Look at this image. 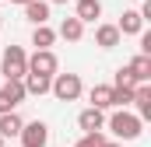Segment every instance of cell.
Here are the masks:
<instances>
[{
	"mask_svg": "<svg viewBox=\"0 0 151 147\" xmlns=\"http://www.w3.org/2000/svg\"><path fill=\"white\" fill-rule=\"evenodd\" d=\"M109 130L116 133V140H137V137H141V130H144V119H141L137 112L119 109V112L109 116Z\"/></svg>",
	"mask_w": 151,
	"mask_h": 147,
	"instance_id": "cell-1",
	"label": "cell"
},
{
	"mask_svg": "<svg viewBox=\"0 0 151 147\" xmlns=\"http://www.w3.org/2000/svg\"><path fill=\"white\" fill-rule=\"evenodd\" d=\"M0 74H4L7 81H21V77L28 74V53H25L21 46H7L4 56H0Z\"/></svg>",
	"mask_w": 151,
	"mask_h": 147,
	"instance_id": "cell-2",
	"label": "cell"
},
{
	"mask_svg": "<svg viewBox=\"0 0 151 147\" xmlns=\"http://www.w3.org/2000/svg\"><path fill=\"white\" fill-rule=\"evenodd\" d=\"M49 91H53L60 102H77L84 88H81V77H77V74H53Z\"/></svg>",
	"mask_w": 151,
	"mask_h": 147,
	"instance_id": "cell-3",
	"label": "cell"
},
{
	"mask_svg": "<svg viewBox=\"0 0 151 147\" xmlns=\"http://www.w3.org/2000/svg\"><path fill=\"white\" fill-rule=\"evenodd\" d=\"M21 147H46L49 144V126L42 123V119H35V123H21Z\"/></svg>",
	"mask_w": 151,
	"mask_h": 147,
	"instance_id": "cell-4",
	"label": "cell"
},
{
	"mask_svg": "<svg viewBox=\"0 0 151 147\" xmlns=\"http://www.w3.org/2000/svg\"><path fill=\"white\" fill-rule=\"evenodd\" d=\"M25 98H28V95H25V84H21V81H7V84L0 88V112L18 109Z\"/></svg>",
	"mask_w": 151,
	"mask_h": 147,
	"instance_id": "cell-5",
	"label": "cell"
},
{
	"mask_svg": "<svg viewBox=\"0 0 151 147\" xmlns=\"http://www.w3.org/2000/svg\"><path fill=\"white\" fill-rule=\"evenodd\" d=\"M56 53H49V49H35L32 56H28V70L32 74H46V77H53L56 74Z\"/></svg>",
	"mask_w": 151,
	"mask_h": 147,
	"instance_id": "cell-6",
	"label": "cell"
},
{
	"mask_svg": "<svg viewBox=\"0 0 151 147\" xmlns=\"http://www.w3.org/2000/svg\"><path fill=\"white\" fill-rule=\"evenodd\" d=\"M134 105H137V116L141 119H151V84L148 81H141L137 88H134V98H130Z\"/></svg>",
	"mask_w": 151,
	"mask_h": 147,
	"instance_id": "cell-7",
	"label": "cell"
},
{
	"mask_svg": "<svg viewBox=\"0 0 151 147\" xmlns=\"http://www.w3.org/2000/svg\"><path fill=\"white\" fill-rule=\"evenodd\" d=\"M77 126H81L84 133H95V130H102V126H106V116H102V109L88 105V109L77 116Z\"/></svg>",
	"mask_w": 151,
	"mask_h": 147,
	"instance_id": "cell-8",
	"label": "cell"
},
{
	"mask_svg": "<svg viewBox=\"0 0 151 147\" xmlns=\"http://www.w3.org/2000/svg\"><path fill=\"white\" fill-rule=\"evenodd\" d=\"M49 0H28L25 4V18L32 21V25H49Z\"/></svg>",
	"mask_w": 151,
	"mask_h": 147,
	"instance_id": "cell-9",
	"label": "cell"
},
{
	"mask_svg": "<svg viewBox=\"0 0 151 147\" xmlns=\"http://www.w3.org/2000/svg\"><path fill=\"white\" fill-rule=\"evenodd\" d=\"M116 28H119V35H141V32H144V18H141L137 11H123Z\"/></svg>",
	"mask_w": 151,
	"mask_h": 147,
	"instance_id": "cell-10",
	"label": "cell"
},
{
	"mask_svg": "<svg viewBox=\"0 0 151 147\" xmlns=\"http://www.w3.org/2000/svg\"><path fill=\"white\" fill-rule=\"evenodd\" d=\"M49 81H53V77H46V74H25V77H21V84H25V95H46V91H49Z\"/></svg>",
	"mask_w": 151,
	"mask_h": 147,
	"instance_id": "cell-11",
	"label": "cell"
},
{
	"mask_svg": "<svg viewBox=\"0 0 151 147\" xmlns=\"http://www.w3.org/2000/svg\"><path fill=\"white\" fill-rule=\"evenodd\" d=\"M119 28H116V25H99V28H95V46H102V49H116V46H119Z\"/></svg>",
	"mask_w": 151,
	"mask_h": 147,
	"instance_id": "cell-12",
	"label": "cell"
},
{
	"mask_svg": "<svg viewBox=\"0 0 151 147\" xmlns=\"http://www.w3.org/2000/svg\"><path fill=\"white\" fill-rule=\"evenodd\" d=\"M21 123H25V119H21L14 109L0 112V137H4V140H7V137H18V133H21Z\"/></svg>",
	"mask_w": 151,
	"mask_h": 147,
	"instance_id": "cell-13",
	"label": "cell"
},
{
	"mask_svg": "<svg viewBox=\"0 0 151 147\" xmlns=\"http://www.w3.org/2000/svg\"><path fill=\"white\" fill-rule=\"evenodd\" d=\"M88 98H91L95 109H113V84H95L88 91Z\"/></svg>",
	"mask_w": 151,
	"mask_h": 147,
	"instance_id": "cell-14",
	"label": "cell"
},
{
	"mask_svg": "<svg viewBox=\"0 0 151 147\" xmlns=\"http://www.w3.org/2000/svg\"><path fill=\"white\" fill-rule=\"evenodd\" d=\"M127 67H130V74L137 77V84H141V81H151V56L148 53H137Z\"/></svg>",
	"mask_w": 151,
	"mask_h": 147,
	"instance_id": "cell-15",
	"label": "cell"
},
{
	"mask_svg": "<svg viewBox=\"0 0 151 147\" xmlns=\"http://www.w3.org/2000/svg\"><path fill=\"white\" fill-rule=\"evenodd\" d=\"M60 35L67 39V42H81V35H84V21H81V18H63V21H60Z\"/></svg>",
	"mask_w": 151,
	"mask_h": 147,
	"instance_id": "cell-16",
	"label": "cell"
},
{
	"mask_svg": "<svg viewBox=\"0 0 151 147\" xmlns=\"http://www.w3.org/2000/svg\"><path fill=\"white\" fill-rule=\"evenodd\" d=\"M74 18H81V21H99L102 18V4L99 0H77Z\"/></svg>",
	"mask_w": 151,
	"mask_h": 147,
	"instance_id": "cell-17",
	"label": "cell"
},
{
	"mask_svg": "<svg viewBox=\"0 0 151 147\" xmlns=\"http://www.w3.org/2000/svg\"><path fill=\"white\" fill-rule=\"evenodd\" d=\"M56 42V32L49 28V25H35V32H32V46L35 49H49Z\"/></svg>",
	"mask_w": 151,
	"mask_h": 147,
	"instance_id": "cell-18",
	"label": "cell"
},
{
	"mask_svg": "<svg viewBox=\"0 0 151 147\" xmlns=\"http://www.w3.org/2000/svg\"><path fill=\"white\" fill-rule=\"evenodd\" d=\"M137 84V77L130 74V67H119L116 70V77H113V88H134Z\"/></svg>",
	"mask_w": 151,
	"mask_h": 147,
	"instance_id": "cell-19",
	"label": "cell"
},
{
	"mask_svg": "<svg viewBox=\"0 0 151 147\" xmlns=\"http://www.w3.org/2000/svg\"><path fill=\"white\" fill-rule=\"evenodd\" d=\"M106 144V137H102V130H95V133H84L81 140H77V147H102Z\"/></svg>",
	"mask_w": 151,
	"mask_h": 147,
	"instance_id": "cell-20",
	"label": "cell"
},
{
	"mask_svg": "<svg viewBox=\"0 0 151 147\" xmlns=\"http://www.w3.org/2000/svg\"><path fill=\"white\" fill-rule=\"evenodd\" d=\"M141 53L151 56V32H141Z\"/></svg>",
	"mask_w": 151,
	"mask_h": 147,
	"instance_id": "cell-21",
	"label": "cell"
},
{
	"mask_svg": "<svg viewBox=\"0 0 151 147\" xmlns=\"http://www.w3.org/2000/svg\"><path fill=\"white\" fill-rule=\"evenodd\" d=\"M102 147H123V144H113V140H106V144H102Z\"/></svg>",
	"mask_w": 151,
	"mask_h": 147,
	"instance_id": "cell-22",
	"label": "cell"
},
{
	"mask_svg": "<svg viewBox=\"0 0 151 147\" xmlns=\"http://www.w3.org/2000/svg\"><path fill=\"white\" fill-rule=\"evenodd\" d=\"M11 4H21V7H25V4H28V0H11Z\"/></svg>",
	"mask_w": 151,
	"mask_h": 147,
	"instance_id": "cell-23",
	"label": "cell"
},
{
	"mask_svg": "<svg viewBox=\"0 0 151 147\" xmlns=\"http://www.w3.org/2000/svg\"><path fill=\"white\" fill-rule=\"evenodd\" d=\"M49 4H67V0H49Z\"/></svg>",
	"mask_w": 151,
	"mask_h": 147,
	"instance_id": "cell-24",
	"label": "cell"
},
{
	"mask_svg": "<svg viewBox=\"0 0 151 147\" xmlns=\"http://www.w3.org/2000/svg\"><path fill=\"white\" fill-rule=\"evenodd\" d=\"M0 147H4V137H0Z\"/></svg>",
	"mask_w": 151,
	"mask_h": 147,
	"instance_id": "cell-25",
	"label": "cell"
},
{
	"mask_svg": "<svg viewBox=\"0 0 151 147\" xmlns=\"http://www.w3.org/2000/svg\"><path fill=\"white\" fill-rule=\"evenodd\" d=\"M0 25H4V21H0Z\"/></svg>",
	"mask_w": 151,
	"mask_h": 147,
	"instance_id": "cell-26",
	"label": "cell"
}]
</instances>
